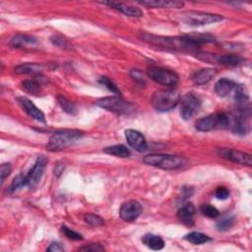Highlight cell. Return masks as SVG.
I'll return each instance as SVG.
<instances>
[{"instance_id": "obj_12", "label": "cell", "mask_w": 252, "mask_h": 252, "mask_svg": "<svg viewBox=\"0 0 252 252\" xmlns=\"http://www.w3.org/2000/svg\"><path fill=\"white\" fill-rule=\"evenodd\" d=\"M219 155L228 161H231L235 164H238L241 166H252V157L249 154L243 153L238 150L234 149H220Z\"/></svg>"}, {"instance_id": "obj_20", "label": "cell", "mask_w": 252, "mask_h": 252, "mask_svg": "<svg viewBox=\"0 0 252 252\" xmlns=\"http://www.w3.org/2000/svg\"><path fill=\"white\" fill-rule=\"evenodd\" d=\"M216 75H217V70L213 68H205L196 72L192 77V81L194 85L202 86L209 83Z\"/></svg>"}, {"instance_id": "obj_42", "label": "cell", "mask_w": 252, "mask_h": 252, "mask_svg": "<svg viewBox=\"0 0 252 252\" xmlns=\"http://www.w3.org/2000/svg\"><path fill=\"white\" fill-rule=\"evenodd\" d=\"M80 250L81 251H103L104 248L101 245L95 243V244H90V245H86L84 247H81Z\"/></svg>"}, {"instance_id": "obj_31", "label": "cell", "mask_w": 252, "mask_h": 252, "mask_svg": "<svg viewBox=\"0 0 252 252\" xmlns=\"http://www.w3.org/2000/svg\"><path fill=\"white\" fill-rule=\"evenodd\" d=\"M195 55L198 59L208 62L210 64H218V58L219 55L211 53V52H206V51H196Z\"/></svg>"}, {"instance_id": "obj_7", "label": "cell", "mask_w": 252, "mask_h": 252, "mask_svg": "<svg viewBox=\"0 0 252 252\" xmlns=\"http://www.w3.org/2000/svg\"><path fill=\"white\" fill-rule=\"evenodd\" d=\"M148 76L161 85L167 87H174L178 83V75L175 72L161 68V67H151L148 69Z\"/></svg>"}, {"instance_id": "obj_2", "label": "cell", "mask_w": 252, "mask_h": 252, "mask_svg": "<svg viewBox=\"0 0 252 252\" xmlns=\"http://www.w3.org/2000/svg\"><path fill=\"white\" fill-rule=\"evenodd\" d=\"M84 133L76 129H67L55 132L50 139L47 149L50 152H59L69 148L71 145L82 138Z\"/></svg>"}, {"instance_id": "obj_6", "label": "cell", "mask_w": 252, "mask_h": 252, "mask_svg": "<svg viewBox=\"0 0 252 252\" xmlns=\"http://www.w3.org/2000/svg\"><path fill=\"white\" fill-rule=\"evenodd\" d=\"M182 20L189 26H205L221 22L223 17L217 14H211L200 11H187L183 14Z\"/></svg>"}, {"instance_id": "obj_28", "label": "cell", "mask_w": 252, "mask_h": 252, "mask_svg": "<svg viewBox=\"0 0 252 252\" xmlns=\"http://www.w3.org/2000/svg\"><path fill=\"white\" fill-rule=\"evenodd\" d=\"M187 241H189L190 243L192 244H195V245H200V244H204L208 241L211 240V238L202 234V233H199V232H192V233H189L188 235H185V237Z\"/></svg>"}, {"instance_id": "obj_25", "label": "cell", "mask_w": 252, "mask_h": 252, "mask_svg": "<svg viewBox=\"0 0 252 252\" xmlns=\"http://www.w3.org/2000/svg\"><path fill=\"white\" fill-rule=\"evenodd\" d=\"M103 152L105 154H109V155L118 157V158H128V157H130V151L128 150V148H126L123 145H115V146L104 148Z\"/></svg>"}, {"instance_id": "obj_37", "label": "cell", "mask_w": 252, "mask_h": 252, "mask_svg": "<svg viewBox=\"0 0 252 252\" xmlns=\"http://www.w3.org/2000/svg\"><path fill=\"white\" fill-rule=\"evenodd\" d=\"M62 232L69 239H72V240H82L83 239L82 235L74 232L73 230H71L65 226L62 227Z\"/></svg>"}, {"instance_id": "obj_14", "label": "cell", "mask_w": 252, "mask_h": 252, "mask_svg": "<svg viewBox=\"0 0 252 252\" xmlns=\"http://www.w3.org/2000/svg\"><path fill=\"white\" fill-rule=\"evenodd\" d=\"M125 138L130 147L138 152H145L148 148L147 142L139 131L133 129H127L125 131Z\"/></svg>"}, {"instance_id": "obj_36", "label": "cell", "mask_w": 252, "mask_h": 252, "mask_svg": "<svg viewBox=\"0 0 252 252\" xmlns=\"http://www.w3.org/2000/svg\"><path fill=\"white\" fill-rule=\"evenodd\" d=\"M234 224H235V218L231 217V218H227V219H224V220L220 221L216 227H217V229L219 231L225 232V231L230 230L234 226Z\"/></svg>"}, {"instance_id": "obj_13", "label": "cell", "mask_w": 252, "mask_h": 252, "mask_svg": "<svg viewBox=\"0 0 252 252\" xmlns=\"http://www.w3.org/2000/svg\"><path fill=\"white\" fill-rule=\"evenodd\" d=\"M10 46L18 50H35L40 46V42L28 34H16L10 41Z\"/></svg>"}, {"instance_id": "obj_5", "label": "cell", "mask_w": 252, "mask_h": 252, "mask_svg": "<svg viewBox=\"0 0 252 252\" xmlns=\"http://www.w3.org/2000/svg\"><path fill=\"white\" fill-rule=\"evenodd\" d=\"M96 104L103 110L118 114V115H129L133 113L134 105L129 101H124L118 96H112L99 99Z\"/></svg>"}, {"instance_id": "obj_32", "label": "cell", "mask_w": 252, "mask_h": 252, "mask_svg": "<svg viewBox=\"0 0 252 252\" xmlns=\"http://www.w3.org/2000/svg\"><path fill=\"white\" fill-rule=\"evenodd\" d=\"M50 42L53 46L60 48V49H64V50H70L71 49V45L68 42V40H66L65 38L61 37L59 34H54L50 38Z\"/></svg>"}, {"instance_id": "obj_39", "label": "cell", "mask_w": 252, "mask_h": 252, "mask_svg": "<svg viewBox=\"0 0 252 252\" xmlns=\"http://www.w3.org/2000/svg\"><path fill=\"white\" fill-rule=\"evenodd\" d=\"M215 196L219 200H226L230 197V190L225 186L218 187L215 191Z\"/></svg>"}, {"instance_id": "obj_17", "label": "cell", "mask_w": 252, "mask_h": 252, "mask_svg": "<svg viewBox=\"0 0 252 252\" xmlns=\"http://www.w3.org/2000/svg\"><path fill=\"white\" fill-rule=\"evenodd\" d=\"M140 4L150 8H182L185 3L178 0H144Z\"/></svg>"}, {"instance_id": "obj_34", "label": "cell", "mask_w": 252, "mask_h": 252, "mask_svg": "<svg viewBox=\"0 0 252 252\" xmlns=\"http://www.w3.org/2000/svg\"><path fill=\"white\" fill-rule=\"evenodd\" d=\"M84 220H85V222L87 224H89L90 226L95 227V228L101 227V226H102L104 224L103 219H101V217H99L98 215H95V214H87V215H85Z\"/></svg>"}, {"instance_id": "obj_29", "label": "cell", "mask_w": 252, "mask_h": 252, "mask_svg": "<svg viewBox=\"0 0 252 252\" xmlns=\"http://www.w3.org/2000/svg\"><path fill=\"white\" fill-rule=\"evenodd\" d=\"M22 89L32 95H37L41 91V84L37 80H25L21 83Z\"/></svg>"}, {"instance_id": "obj_22", "label": "cell", "mask_w": 252, "mask_h": 252, "mask_svg": "<svg viewBox=\"0 0 252 252\" xmlns=\"http://www.w3.org/2000/svg\"><path fill=\"white\" fill-rule=\"evenodd\" d=\"M236 86L237 84L235 81L227 78H222L215 84V92L220 97H227L235 89Z\"/></svg>"}, {"instance_id": "obj_26", "label": "cell", "mask_w": 252, "mask_h": 252, "mask_svg": "<svg viewBox=\"0 0 252 252\" xmlns=\"http://www.w3.org/2000/svg\"><path fill=\"white\" fill-rule=\"evenodd\" d=\"M249 99L248 92L243 85H237L235 89V100L238 104V107H245V103Z\"/></svg>"}, {"instance_id": "obj_43", "label": "cell", "mask_w": 252, "mask_h": 252, "mask_svg": "<svg viewBox=\"0 0 252 252\" xmlns=\"http://www.w3.org/2000/svg\"><path fill=\"white\" fill-rule=\"evenodd\" d=\"M48 251H52V252H59V251H64V248L57 242H52L47 249Z\"/></svg>"}, {"instance_id": "obj_27", "label": "cell", "mask_w": 252, "mask_h": 252, "mask_svg": "<svg viewBox=\"0 0 252 252\" xmlns=\"http://www.w3.org/2000/svg\"><path fill=\"white\" fill-rule=\"evenodd\" d=\"M57 101H58V103L60 105L61 109L68 115H71V116H75L77 115V109H76V105L70 101L67 98L63 97V96H58L57 98Z\"/></svg>"}, {"instance_id": "obj_9", "label": "cell", "mask_w": 252, "mask_h": 252, "mask_svg": "<svg viewBox=\"0 0 252 252\" xmlns=\"http://www.w3.org/2000/svg\"><path fill=\"white\" fill-rule=\"evenodd\" d=\"M179 102H181V116L185 120L190 119L201 105L199 97L193 93L185 95Z\"/></svg>"}, {"instance_id": "obj_41", "label": "cell", "mask_w": 252, "mask_h": 252, "mask_svg": "<svg viewBox=\"0 0 252 252\" xmlns=\"http://www.w3.org/2000/svg\"><path fill=\"white\" fill-rule=\"evenodd\" d=\"M194 193V189L192 187L189 186H185L182 189V201H185L188 198H190V196H192Z\"/></svg>"}, {"instance_id": "obj_8", "label": "cell", "mask_w": 252, "mask_h": 252, "mask_svg": "<svg viewBox=\"0 0 252 252\" xmlns=\"http://www.w3.org/2000/svg\"><path fill=\"white\" fill-rule=\"evenodd\" d=\"M49 163V160L45 156H40L37 161H35L33 168L30 169L28 174H26L25 177V185L26 187L32 189H34L40 184L41 179L43 177L45 168Z\"/></svg>"}, {"instance_id": "obj_33", "label": "cell", "mask_w": 252, "mask_h": 252, "mask_svg": "<svg viewBox=\"0 0 252 252\" xmlns=\"http://www.w3.org/2000/svg\"><path fill=\"white\" fill-rule=\"evenodd\" d=\"M99 83H100L101 86L105 87L109 91H111L112 93H114V94H116V95H120V91H119L118 87L110 78L104 77V76H103V77H101V78L99 79Z\"/></svg>"}, {"instance_id": "obj_24", "label": "cell", "mask_w": 252, "mask_h": 252, "mask_svg": "<svg viewBox=\"0 0 252 252\" xmlns=\"http://www.w3.org/2000/svg\"><path fill=\"white\" fill-rule=\"evenodd\" d=\"M244 59L236 54H226V55H219L218 64L228 66V67H235L242 64Z\"/></svg>"}, {"instance_id": "obj_23", "label": "cell", "mask_w": 252, "mask_h": 252, "mask_svg": "<svg viewBox=\"0 0 252 252\" xmlns=\"http://www.w3.org/2000/svg\"><path fill=\"white\" fill-rule=\"evenodd\" d=\"M142 242L152 250H162L165 246L164 239L156 235L147 234L142 237Z\"/></svg>"}, {"instance_id": "obj_10", "label": "cell", "mask_w": 252, "mask_h": 252, "mask_svg": "<svg viewBox=\"0 0 252 252\" xmlns=\"http://www.w3.org/2000/svg\"><path fill=\"white\" fill-rule=\"evenodd\" d=\"M230 129L238 135H246L250 131L248 111L246 110V107H238L237 114L231 116Z\"/></svg>"}, {"instance_id": "obj_18", "label": "cell", "mask_w": 252, "mask_h": 252, "mask_svg": "<svg viewBox=\"0 0 252 252\" xmlns=\"http://www.w3.org/2000/svg\"><path fill=\"white\" fill-rule=\"evenodd\" d=\"M217 127H219L218 114L209 115L198 119L195 123V128L200 132H209Z\"/></svg>"}, {"instance_id": "obj_1", "label": "cell", "mask_w": 252, "mask_h": 252, "mask_svg": "<svg viewBox=\"0 0 252 252\" xmlns=\"http://www.w3.org/2000/svg\"><path fill=\"white\" fill-rule=\"evenodd\" d=\"M140 38L153 46L168 49L172 50L193 52L203 44L215 42L212 35L209 34H187L183 37H162L151 34H141Z\"/></svg>"}, {"instance_id": "obj_21", "label": "cell", "mask_w": 252, "mask_h": 252, "mask_svg": "<svg viewBox=\"0 0 252 252\" xmlns=\"http://www.w3.org/2000/svg\"><path fill=\"white\" fill-rule=\"evenodd\" d=\"M44 71V66L38 63H24L15 68V72L19 75H41Z\"/></svg>"}, {"instance_id": "obj_15", "label": "cell", "mask_w": 252, "mask_h": 252, "mask_svg": "<svg viewBox=\"0 0 252 252\" xmlns=\"http://www.w3.org/2000/svg\"><path fill=\"white\" fill-rule=\"evenodd\" d=\"M18 101H19L20 105L22 106V109L29 117H31L32 118H34V120H37L39 122L46 123V118H45L44 113L39 109V107H37V105H35L31 100H29L28 98L22 97V98H19Z\"/></svg>"}, {"instance_id": "obj_38", "label": "cell", "mask_w": 252, "mask_h": 252, "mask_svg": "<svg viewBox=\"0 0 252 252\" xmlns=\"http://www.w3.org/2000/svg\"><path fill=\"white\" fill-rule=\"evenodd\" d=\"M12 171V166L10 163H5L1 165V168H0V175H1V184L4 183L6 177L9 176V174Z\"/></svg>"}, {"instance_id": "obj_35", "label": "cell", "mask_w": 252, "mask_h": 252, "mask_svg": "<svg viewBox=\"0 0 252 252\" xmlns=\"http://www.w3.org/2000/svg\"><path fill=\"white\" fill-rule=\"evenodd\" d=\"M25 177H26V175H24V174H19V175H17V176L13 179V182H12L10 187H9V192H10V193L15 192L16 190H18V189H20V188L26 186V185H25Z\"/></svg>"}, {"instance_id": "obj_40", "label": "cell", "mask_w": 252, "mask_h": 252, "mask_svg": "<svg viewBox=\"0 0 252 252\" xmlns=\"http://www.w3.org/2000/svg\"><path fill=\"white\" fill-rule=\"evenodd\" d=\"M130 75H131V77L133 78V80H135L136 82H138L139 84H141V85H145V83H146V79H145V77H144V75H143V73L141 71H139V70H132L131 71V73H130Z\"/></svg>"}, {"instance_id": "obj_4", "label": "cell", "mask_w": 252, "mask_h": 252, "mask_svg": "<svg viewBox=\"0 0 252 252\" xmlns=\"http://www.w3.org/2000/svg\"><path fill=\"white\" fill-rule=\"evenodd\" d=\"M181 101V95L173 89L157 91L152 96V105L154 109L161 113H166L173 110Z\"/></svg>"}, {"instance_id": "obj_3", "label": "cell", "mask_w": 252, "mask_h": 252, "mask_svg": "<svg viewBox=\"0 0 252 252\" xmlns=\"http://www.w3.org/2000/svg\"><path fill=\"white\" fill-rule=\"evenodd\" d=\"M143 162L148 166L160 168L166 170H173L183 168L186 161L185 158L168 154H151L143 159Z\"/></svg>"}, {"instance_id": "obj_16", "label": "cell", "mask_w": 252, "mask_h": 252, "mask_svg": "<svg viewBox=\"0 0 252 252\" xmlns=\"http://www.w3.org/2000/svg\"><path fill=\"white\" fill-rule=\"evenodd\" d=\"M194 216H195V207L192 203H185L177 211V218L183 224L186 226L194 225Z\"/></svg>"}, {"instance_id": "obj_30", "label": "cell", "mask_w": 252, "mask_h": 252, "mask_svg": "<svg viewBox=\"0 0 252 252\" xmlns=\"http://www.w3.org/2000/svg\"><path fill=\"white\" fill-rule=\"evenodd\" d=\"M200 211L205 216V217H207L209 219H216L220 216L219 210L210 204H203L200 207Z\"/></svg>"}, {"instance_id": "obj_19", "label": "cell", "mask_w": 252, "mask_h": 252, "mask_svg": "<svg viewBox=\"0 0 252 252\" xmlns=\"http://www.w3.org/2000/svg\"><path fill=\"white\" fill-rule=\"evenodd\" d=\"M102 4L109 5L118 11H120L122 14L128 17H134V18H139L143 16L142 10H140L138 7L130 6L121 2H116V1H109V2H101Z\"/></svg>"}, {"instance_id": "obj_11", "label": "cell", "mask_w": 252, "mask_h": 252, "mask_svg": "<svg viewBox=\"0 0 252 252\" xmlns=\"http://www.w3.org/2000/svg\"><path fill=\"white\" fill-rule=\"evenodd\" d=\"M142 213V206L136 200H129L123 203L119 210L120 218L125 222H134Z\"/></svg>"}]
</instances>
